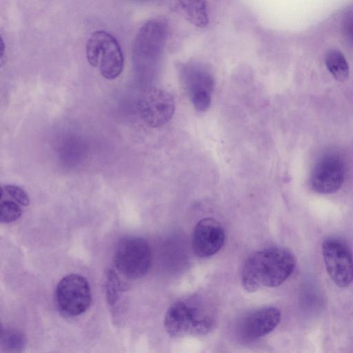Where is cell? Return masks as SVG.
<instances>
[{
    "instance_id": "6da1fadb",
    "label": "cell",
    "mask_w": 353,
    "mask_h": 353,
    "mask_svg": "<svg viewBox=\"0 0 353 353\" xmlns=\"http://www.w3.org/2000/svg\"><path fill=\"white\" fill-rule=\"evenodd\" d=\"M295 264L294 255L285 248L270 247L257 251L243 265L241 285L249 292L277 287L292 274Z\"/></svg>"
},
{
    "instance_id": "7a4b0ae2",
    "label": "cell",
    "mask_w": 353,
    "mask_h": 353,
    "mask_svg": "<svg viewBox=\"0 0 353 353\" xmlns=\"http://www.w3.org/2000/svg\"><path fill=\"white\" fill-rule=\"evenodd\" d=\"M168 36V21L163 17L151 19L141 26L132 48L133 63L138 72L147 74L158 65Z\"/></svg>"
},
{
    "instance_id": "3957f363",
    "label": "cell",
    "mask_w": 353,
    "mask_h": 353,
    "mask_svg": "<svg viewBox=\"0 0 353 353\" xmlns=\"http://www.w3.org/2000/svg\"><path fill=\"white\" fill-rule=\"evenodd\" d=\"M85 54L89 64L97 68L103 78L114 80L122 73L123 52L118 41L110 32H92L86 43Z\"/></svg>"
},
{
    "instance_id": "277c9868",
    "label": "cell",
    "mask_w": 353,
    "mask_h": 353,
    "mask_svg": "<svg viewBox=\"0 0 353 353\" xmlns=\"http://www.w3.org/2000/svg\"><path fill=\"white\" fill-rule=\"evenodd\" d=\"M113 262L118 272L125 277L141 278L147 274L152 263L150 245L141 237H125L116 245Z\"/></svg>"
},
{
    "instance_id": "5b68a950",
    "label": "cell",
    "mask_w": 353,
    "mask_h": 353,
    "mask_svg": "<svg viewBox=\"0 0 353 353\" xmlns=\"http://www.w3.org/2000/svg\"><path fill=\"white\" fill-rule=\"evenodd\" d=\"M179 73L194 109L200 112L207 111L215 85L211 70L201 62L189 61L179 65Z\"/></svg>"
},
{
    "instance_id": "8992f818",
    "label": "cell",
    "mask_w": 353,
    "mask_h": 353,
    "mask_svg": "<svg viewBox=\"0 0 353 353\" xmlns=\"http://www.w3.org/2000/svg\"><path fill=\"white\" fill-rule=\"evenodd\" d=\"M164 327L172 337L185 335H204L212 329V321L206 315H201L196 308L183 301L173 303L167 310Z\"/></svg>"
},
{
    "instance_id": "52a82bcc",
    "label": "cell",
    "mask_w": 353,
    "mask_h": 353,
    "mask_svg": "<svg viewBox=\"0 0 353 353\" xmlns=\"http://www.w3.org/2000/svg\"><path fill=\"white\" fill-rule=\"evenodd\" d=\"M56 300L59 309L67 316H78L89 307L91 290L87 279L78 274L63 277L56 288Z\"/></svg>"
},
{
    "instance_id": "ba28073f",
    "label": "cell",
    "mask_w": 353,
    "mask_h": 353,
    "mask_svg": "<svg viewBox=\"0 0 353 353\" xmlns=\"http://www.w3.org/2000/svg\"><path fill=\"white\" fill-rule=\"evenodd\" d=\"M175 108L173 96L169 92L158 88L145 90L137 104L140 119L152 128H159L167 124L172 119Z\"/></svg>"
},
{
    "instance_id": "9c48e42d",
    "label": "cell",
    "mask_w": 353,
    "mask_h": 353,
    "mask_svg": "<svg viewBox=\"0 0 353 353\" xmlns=\"http://www.w3.org/2000/svg\"><path fill=\"white\" fill-rule=\"evenodd\" d=\"M325 269L332 281L340 288L353 281V256L347 244L341 239L330 236L322 243Z\"/></svg>"
},
{
    "instance_id": "30bf717a",
    "label": "cell",
    "mask_w": 353,
    "mask_h": 353,
    "mask_svg": "<svg viewBox=\"0 0 353 353\" xmlns=\"http://www.w3.org/2000/svg\"><path fill=\"white\" fill-rule=\"evenodd\" d=\"M345 172V164L341 156L334 152H327L319 159L312 169L310 187L319 194L334 193L342 186Z\"/></svg>"
},
{
    "instance_id": "8fae6325",
    "label": "cell",
    "mask_w": 353,
    "mask_h": 353,
    "mask_svg": "<svg viewBox=\"0 0 353 353\" xmlns=\"http://www.w3.org/2000/svg\"><path fill=\"white\" fill-rule=\"evenodd\" d=\"M225 232L219 222L212 218L200 220L194 227L192 235V248L201 258L210 257L222 248Z\"/></svg>"
},
{
    "instance_id": "7c38bea8",
    "label": "cell",
    "mask_w": 353,
    "mask_h": 353,
    "mask_svg": "<svg viewBox=\"0 0 353 353\" xmlns=\"http://www.w3.org/2000/svg\"><path fill=\"white\" fill-rule=\"evenodd\" d=\"M280 310L267 306L254 310L243 318L240 323V335L249 341L256 340L272 332L281 321Z\"/></svg>"
},
{
    "instance_id": "4fadbf2b",
    "label": "cell",
    "mask_w": 353,
    "mask_h": 353,
    "mask_svg": "<svg viewBox=\"0 0 353 353\" xmlns=\"http://www.w3.org/2000/svg\"><path fill=\"white\" fill-rule=\"evenodd\" d=\"M172 6L175 12L194 26L205 28L209 23L208 6L204 1H178Z\"/></svg>"
},
{
    "instance_id": "5bb4252c",
    "label": "cell",
    "mask_w": 353,
    "mask_h": 353,
    "mask_svg": "<svg viewBox=\"0 0 353 353\" xmlns=\"http://www.w3.org/2000/svg\"><path fill=\"white\" fill-rule=\"evenodd\" d=\"M26 346V340L23 332L12 327L1 329V353H23Z\"/></svg>"
},
{
    "instance_id": "9a60e30c",
    "label": "cell",
    "mask_w": 353,
    "mask_h": 353,
    "mask_svg": "<svg viewBox=\"0 0 353 353\" xmlns=\"http://www.w3.org/2000/svg\"><path fill=\"white\" fill-rule=\"evenodd\" d=\"M325 64L330 74L336 80L344 81L347 79L350 67L343 54L335 49L328 50L325 54Z\"/></svg>"
},
{
    "instance_id": "2e32d148",
    "label": "cell",
    "mask_w": 353,
    "mask_h": 353,
    "mask_svg": "<svg viewBox=\"0 0 353 353\" xmlns=\"http://www.w3.org/2000/svg\"><path fill=\"white\" fill-rule=\"evenodd\" d=\"M0 219L1 223H11L18 220L23 212V205L13 199L1 194Z\"/></svg>"
},
{
    "instance_id": "e0dca14e",
    "label": "cell",
    "mask_w": 353,
    "mask_h": 353,
    "mask_svg": "<svg viewBox=\"0 0 353 353\" xmlns=\"http://www.w3.org/2000/svg\"><path fill=\"white\" fill-rule=\"evenodd\" d=\"M121 289L119 278L114 270H108L106 272L105 292L110 304L113 305L117 301Z\"/></svg>"
},
{
    "instance_id": "ac0fdd59",
    "label": "cell",
    "mask_w": 353,
    "mask_h": 353,
    "mask_svg": "<svg viewBox=\"0 0 353 353\" xmlns=\"http://www.w3.org/2000/svg\"><path fill=\"white\" fill-rule=\"evenodd\" d=\"M1 194L7 196L19 202L23 207L30 204V198L26 192L15 185H6L1 187Z\"/></svg>"
},
{
    "instance_id": "d6986e66",
    "label": "cell",
    "mask_w": 353,
    "mask_h": 353,
    "mask_svg": "<svg viewBox=\"0 0 353 353\" xmlns=\"http://www.w3.org/2000/svg\"><path fill=\"white\" fill-rule=\"evenodd\" d=\"M345 35L353 41V8L345 14L343 21Z\"/></svg>"
}]
</instances>
